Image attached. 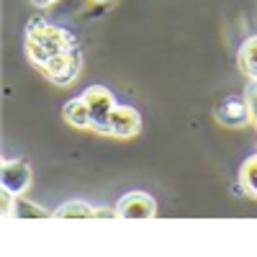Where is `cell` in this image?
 <instances>
[{
  "label": "cell",
  "mask_w": 257,
  "mask_h": 257,
  "mask_svg": "<svg viewBox=\"0 0 257 257\" xmlns=\"http://www.w3.org/2000/svg\"><path fill=\"white\" fill-rule=\"evenodd\" d=\"M70 49H77V39L67 29L49 26L47 21H41V18H34L29 24L26 54H29V59L36 64V67H44L54 54L70 52Z\"/></svg>",
  "instance_id": "6da1fadb"
},
{
  "label": "cell",
  "mask_w": 257,
  "mask_h": 257,
  "mask_svg": "<svg viewBox=\"0 0 257 257\" xmlns=\"http://www.w3.org/2000/svg\"><path fill=\"white\" fill-rule=\"evenodd\" d=\"M85 103H88V111H90V128L100 134H108V116L116 108V100L113 93L103 85H90L88 90L80 95Z\"/></svg>",
  "instance_id": "7a4b0ae2"
},
{
  "label": "cell",
  "mask_w": 257,
  "mask_h": 257,
  "mask_svg": "<svg viewBox=\"0 0 257 257\" xmlns=\"http://www.w3.org/2000/svg\"><path fill=\"white\" fill-rule=\"evenodd\" d=\"M80 49H70V52H59V54H54L44 67L47 72V77L52 80V82H57V85H70L75 77H77V72H80Z\"/></svg>",
  "instance_id": "3957f363"
},
{
  "label": "cell",
  "mask_w": 257,
  "mask_h": 257,
  "mask_svg": "<svg viewBox=\"0 0 257 257\" xmlns=\"http://www.w3.org/2000/svg\"><path fill=\"white\" fill-rule=\"evenodd\" d=\"M118 216L121 219H132V221H144V219H155L157 216V203L149 193H126L118 201Z\"/></svg>",
  "instance_id": "277c9868"
},
{
  "label": "cell",
  "mask_w": 257,
  "mask_h": 257,
  "mask_svg": "<svg viewBox=\"0 0 257 257\" xmlns=\"http://www.w3.org/2000/svg\"><path fill=\"white\" fill-rule=\"evenodd\" d=\"M142 132V116L132 105H116L108 116V134L118 139H132Z\"/></svg>",
  "instance_id": "5b68a950"
},
{
  "label": "cell",
  "mask_w": 257,
  "mask_h": 257,
  "mask_svg": "<svg viewBox=\"0 0 257 257\" xmlns=\"http://www.w3.org/2000/svg\"><path fill=\"white\" fill-rule=\"evenodd\" d=\"M0 180L3 188L11 190L13 196H21L29 185H31V167L26 160H6L0 167Z\"/></svg>",
  "instance_id": "8992f818"
},
{
  "label": "cell",
  "mask_w": 257,
  "mask_h": 257,
  "mask_svg": "<svg viewBox=\"0 0 257 257\" xmlns=\"http://www.w3.org/2000/svg\"><path fill=\"white\" fill-rule=\"evenodd\" d=\"M216 121L224 123V126H229V128H239V126L249 123L252 116H249L247 100L244 98H237V95H229L216 108Z\"/></svg>",
  "instance_id": "52a82bcc"
},
{
  "label": "cell",
  "mask_w": 257,
  "mask_h": 257,
  "mask_svg": "<svg viewBox=\"0 0 257 257\" xmlns=\"http://www.w3.org/2000/svg\"><path fill=\"white\" fill-rule=\"evenodd\" d=\"M64 121L75 128H90V111H88V103L82 98L70 100L64 105Z\"/></svg>",
  "instance_id": "ba28073f"
},
{
  "label": "cell",
  "mask_w": 257,
  "mask_h": 257,
  "mask_svg": "<svg viewBox=\"0 0 257 257\" xmlns=\"http://www.w3.org/2000/svg\"><path fill=\"white\" fill-rule=\"evenodd\" d=\"M237 62H239V70L247 77H257V36H249L239 47Z\"/></svg>",
  "instance_id": "9c48e42d"
},
{
  "label": "cell",
  "mask_w": 257,
  "mask_h": 257,
  "mask_svg": "<svg viewBox=\"0 0 257 257\" xmlns=\"http://www.w3.org/2000/svg\"><path fill=\"white\" fill-rule=\"evenodd\" d=\"M239 183H242L244 193H249V196L257 198V155L247 157L244 165L239 167Z\"/></svg>",
  "instance_id": "30bf717a"
},
{
  "label": "cell",
  "mask_w": 257,
  "mask_h": 257,
  "mask_svg": "<svg viewBox=\"0 0 257 257\" xmlns=\"http://www.w3.org/2000/svg\"><path fill=\"white\" fill-rule=\"evenodd\" d=\"M93 213L95 208H90L88 203H82V201H70V203H64L54 211V216L59 219H93Z\"/></svg>",
  "instance_id": "8fae6325"
},
{
  "label": "cell",
  "mask_w": 257,
  "mask_h": 257,
  "mask_svg": "<svg viewBox=\"0 0 257 257\" xmlns=\"http://www.w3.org/2000/svg\"><path fill=\"white\" fill-rule=\"evenodd\" d=\"M47 216H49V211H44V208L34 206L31 201H26V198H18V196H16L13 219H47Z\"/></svg>",
  "instance_id": "7c38bea8"
},
{
  "label": "cell",
  "mask_w": 257,
  "mask_h": 257,
  "mask_svg": "<svg viewBox=\"0 0 257 257\" xmlns=\"http://www.w3.org/2000/svg\"><path fill=\"white\" fill-rule=\"evenodd\" d=\"M244 100H247V105H249L252 121L257 123V77H252V80L247 82V88H244Z\"/></svg>",
  "instance_id": "4fadbf2b"
},
{
  "label": "cell",
  "mask_w": 257,
  "mask_h": 257,
  "mask_svg": "<svg viewBox=\"0 0 257 257\" xmlns=\"http://www.w3.org/2000/svg\"><path fill=\"white\" fill-rule=\"evenodd\" d=\"M13 206H16V196H13L11 190L3 188V216H6V219L13 216Z\"/></svg>",
  "instance_id": "5bb4252c"
},
{
  "label": "cell",
  "mask_w": 257,
  "mask_h": 257,
  "mask_svg": "<svg viewBox=\"0 0 257 257\" xmlns=\"http://www.w3.org/2000/svg\"><path fill=\"white\" fill-rule=\"evenodd\" d=\"M118 216V208H95L93 219H116Z\"/></svg>",
  "instance_id": "9a60e30c"
},
{
  "label": "cell",
  "mask_w": 257,
  "mask_h": 257,
  "mask_svg": "<svg viewBox=\"0 0 257 257\" xmlns=\"http://www.w3.org/2000/svg\"><path fill=\"white\" fill-rule=\"evenodd\" d=\"M34 3H36V6H44V8H47V6H54L57 0H34Z\"/></svg>",
  "instance_id": "2e32d148"
},
{
  "label": "cell",
  "mask_w": 257,
  "mask_h": 257,
  "mask_svg": "<svg viewBox=\"0 0 257 257\" xmlns=\"http://www.w3.org/2000/svg\"><path fill=\"white\" fill-rule=\"evenodd\" d=\"M95 3H111V0H95Z\"/></svg>",
  "instance_id": "e0dca14e"
}]
</instances>
